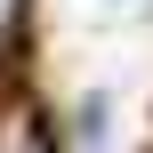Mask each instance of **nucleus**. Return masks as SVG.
I'll return each instance as SVG.
<instances>
[{"instance_id": "nucleus-2", "label": "nucleus", "mask_w": 153, "mask_h": 153, "mask_svg": "<svg viewBox=\"0 0 153 153\" xmlns=\"http://www.w3.org/2000/svg\"><path fill=\"white\" fill-rule=\"evenodd\" d=\"M0 153H48V145H40L32 121H8V129H0Z\"/></svg>"}, {"instance_id": "nucleus-1", "label": "nucleus", "mask_w": 153, "mask_h": 153, "mask_svg": "<svg viewBox=\"0 0 153 153\" xmlns=\"http://www.w3.org/2000/svg\"><path fill=\"white\" fill-rule=\"evenodd\" d=\"M105 121H113V105H105V97H89V105H81V129H73L81 153H105Z\"/></svg>"}, {"instance_id": "nucleus-3", "label": "nucleus", "mask_w": 153, "mask_h": 153, "mask_svg": "<svg viewBox=\"0 0 153 153\" xmlns=\"http://www.w3.org/2000/svg\"><path fill=\"white\" fill-rule=\"evenodd\" d=\"M16 16H24V0H0V40L16 32Z\"/></svg>"}]
</instances>
